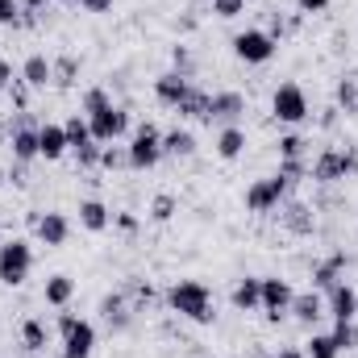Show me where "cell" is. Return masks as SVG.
<instances>
[{
  "label": "cell",
  "instance_id": "obj_1",
  "mask_svg": "<svg viewBox=\"0 0 358 358\" xmlns=\"http://www.w3.org/2000/svg\"><path fill=\"white\" fill-rule=\"evenodd\" d=\"M163 304L179 321H192V325H213L217 321V296L204 279H176L163 292Z\"/></svg>",
  "mask_w": 358,
  "mask_h": 358
},
{
  "label": "cell",
  "instance_id": "obj_2",
  "mask_svg": "<svg viewBox=\"0 0 358 358\" xmlns=\"http://www.w3.org/2000/svg\"><path fill=\"white\" fill-rule=\"evenodd\" d=\"M358 176V146H325L313 163H308V179H317L321 187L346 183Z\"/></svg>",
  "mask_w": 358,
  "mask_h": 358
},
{
  "label": "cell",
  "instance_id": "obj_3",
  "mask_svg": "<svg viewBox=\"0 0 358 358\" xmlns=\"http://www.w3.org/2000/svg\"><path fill=\"white\" fill-rule=\"evenodd\" d=\"M59 355L63 358H92L96 355V325L76 317L71 308H59Z\"/></svg>",
  "mask_w": 358,
  "mask_h": 358
},
{
  "label": "cell",
  "instance_id": "obj_4",
  "mask_svg": "<svg viewBox=\"0 0 358 358\" xmlns=\"http://www.w3.org/2000/svg\"><path fill=\"white\" fill-rule=\"evenodd\" d=\"M129 171H150L163 163V129L155 121H142L134 134H129Z\"/></svg>",
  "mask_w": 358,
  "mask_h": 358
},
{
  "label": "cell",
  "instance_id": "obj_5",
  "mask_svg": "<svg viewBox=\"0 0 358 358\" xmlns=\"http://www.w3.org/2000/svg\"><path fill=\"white\" fill-rule=\"evenodd\" d=\"M292 187H296V183L287 176H279V171L267 176V179H255V183L246 187V196H242V200H246V213H259V217H263V213H275V208L292 196Z\"/></svg>",
  "mask_w": 358,
  "mask_h": 358
},
{
  "label": "cell",
  "instance_id": "obj_6",
  "mask_svg": "<svg viewBox=\"0 0 358 358\" xmlns=\"http://www.w3.org/2000/svg\"><path fill=\"white\" fill-rule=\"evenodd\" d=\"M34 271V246L25 238H4L0 246V283L4 287H21Z\"/></svg>",
  "mask_w": 358,
  "mask_h": 358
},
{
  "label": "cell",
  "instance_id": "obj_7",
  "mask_svg": "<svg viewBox=\"0 0 358 358\" xmlns=\"http://www.w3.org/2000/svg\"><path fill=\"white\" fill-rule=\"evenodd\" d=\"M38 129H42V121L25 108V113H17V121H8V150H13V163H34V159H42L38 155Z\"/></svg>",
  "mask_w": 358,
  "mask_h": 358
},
{
  "label": "cell",
  "instance_id": "obj_8",
  "mask_svg": "<svg viewBox=\"0 0 358 358\" xmlns=\"http://www.w3.org/2000/svg\"><path fill=\"white\" fill-rule=\"evenodd\" d=\"M229 46H234V55L242 59V63H250V67H263L275 59V50H279V42L271 38L267 29H238L234 38H229Z\"/></svg>",
  "mask_w": 358,
  "mask_h": 358
},
{
  "label": "cell",
  "instance_id": "obj_9",
  "mask_svg": "<svg viewBox=\"0 0 358 358\" xmlns=\"http://www.w3.org/2000/svg\"><path fill=\"white\" fill-rule=\"evenodd\" d=\"M271 117L279 125H304L313 113H308V96L300 84H279L271 92Z\"/></svg>",
  "mask_w": 358,
  "mask_h": 358
},
{
  "label": "cell",
  "instance_id": "obj_10",
  "mask_svg": "<svg viewBox=\"0 0 358 358\" xmlns=\"http://www.w3.org/2000/svg\"><path fill=\"white\" fill-rule=\"evenodd\" d=\"M88 125H92V138H96L100 146H108V142H121V138L129 134V108H125V104H108V108L92 113Z\"/></svg>",
  "mask_w": 358,
  "mask_h": 358
},
{
  "label": "cell",
  "instance_id": "obj_11",
  "mask_svg": "<svg viewBox=\"0 0 358 358\" xmlns=\"http://www.w3.org/2000/svg\"><path fill=\"white\" fill-rule=\"evenodd\" d=\"M246 117V96L242 92H208V125L225 129V125H242Z\"/></svg>",
  "mask_w": 358,
  "mask_h": 358
},
{
  "label": "cell",
  "instance_id": "obj_12",
  "mask_svg": "<svg viewBox=\"0 0 358 358\" xmlns=\"http://www.w3.org/2000/svg\"><path fill=\"white\" fill-rule=\"evenodd\" d=\"M96 313H100V321L108 325V334H129V329H134V321H138V313L129 308V300H125V292H121V287H117V292H108V296H100Z\"/></svg>",
  "mask_w": 358,
  "mask_h": 358
},
{
  "label": "cell",
  "instance_id": "obj_13",
  "mask_svg": "<svg viewBox=\"0 0 358 358\" xmlns=\"http://www.w3.org/2000/svg\"><path fill=\"white\" fill-rule=\"evenodd\" d=\"M292 283L279 279V275H263V313H267V325H283L287 321V308H292Z\"/></svg>",
  "mask_w": 358,
  "mask_h": 358
},
{
  "label": "cell",
  "instance_id": "obj_14",
  "mask_svg": "<svg viewBox=\"0 0 358 358\" xmlns=\"http://www.w3.org/2000/svg\"><path fill=\"white\" fill-rule=\"evenodd\" d=\"M279 225H283L292 238H313V234H317V208L287 196V200L279 204Z\"/></svg>",
  "mask_w": 358,
  "mask_h": 358
},
{
  "label": "cell",
  "instance_id": "obj_15",
  "mask_svg": "<svg viewBox=\"0 0 358 358\" xmlns=\"http://www.w3.org/2000/svg\"><path fill=\"white\" fill-rule=\"evenodd\" d=\"M34 238H38L46 250H59V246H67V242H71V221H67V213H59V208L42 213V221L34 225Z\"/></svg>",
  "mask_w": 358,
  "mask_h": 358
},
{
  "label": "cell",
  "instance_id": "obj_16",
  "mask_svg": "<svg viewBox=\"0 0 358 358\" xmlns=\"http://www.w3.org/2000/svg\"><path fill=\"white\" fill-rule=\"evenodd\" d=\"M287 317H296L304 329H317V321H325L329 313H325V296L317 292V287H308V292H296L292 296V308H287Z\"/></svg>",
  "mask_w": 358,
  "mask_h": 358
},
{
  "label": "cell",
  "instance_id": "obj_17",
  "mask_svg": "<svg viewBox=\"0 0 358 358\" xmlns=\"http://www.w3.org/2000/svg\"><path fill=\"white\" fill-rule=\"evenodd\" d=\"M325 296V313L334 317V321H355L358 317V292L342 279V283H334L329 292H321Z\"/></svg>",
  "mask_w": 358,
  "mask_h": 358
},
{
  "label": "cell",
  "instance_id": "obj_18",
  "mask_svg": "<svg viewBox=\"0 0 358 358\" xmlns=\"http://www.w3.org/2000/svg\"><path fill=\"white\" fill-rule=\"evenodd\" d=\"M346 267H350V255H346V250H334L329 259L313 263V287H317V292H329L334 283L346 279Z\"/></svg>",
  "mask_w": 358,
  "mask_h": 358
},
{
  "label": "cell",
  "instance_id": "obj_19",
  "mask_svg": "<svg viewBox=\"0 0 358 358\" xmlns=\"http://www.w3.org/2000/svg\"><path fill=\"white\" fill-rule=\"evenodd\" d=\"M67 150H71L67 129H63L59 121H42V129H38V155H42L46 163H59Z\"/></svg>",
  "mask_w": 358,
  "mask_h": 358
},
{
  "label": "cell",
  "instance_id": "obj_20",
  "mask_svg": "<svg viewBox=\"0 0 358 358\" xmlns=\"http://www.w3.org/2000/svg\"><path fill=\"white\" fill-rule=\"evenodd\" d=\"M121 292H125V300H129V308L142 317L146 308H155V304H163V296H159V287L150 283V279H142V275H129L125 283H121Z\"/></svg>",
  "mask_w": 358,
  "mask_h": 358
},
{
  "label": "cell",
  "instance_id": "obj_21",
  "mask_svg": "<svg viewBox=\"0 0 358 358\" xmlns=\"http://www.w3.org/2000/svg\"><path fill=\"white\" fill-rule=\"evenodd\" d=\"M229 304L238 313H259L263 308V275H242L229 292Z\"/></svg>",
  "mask_w": 358,
  "mask_h": 358
},
{
  "label": "cell",
  "instance_id": "obj_22",
  "mask_svg": "<svg viewBox=\"0 0 358 358\" xmlns=\"http://www.w3.org/2000/svg\"><path fill=\"white\" fill-rule=\"evenodd\" d=\"M246 146H250V138H246V129H242V125H225V129H217L213 150H217V159H221V163H238V159L246 155Z\"/></svg>",
  "mask_w": 358,
  "mask_h": 358
},
{
  "label": "cell",
  "instance_id": "obj_23",
  "mask_svg": "<svg viewBox=\"0 0 358 358\" xmlns=\"http://www.w3.org/2000/svg\"><path fill=\"white\" fill-rule=\"evenodd\" d=\"M21 84L29 92H46L55 84V63H50L46 55H29V59L21 63Z\"/></svg>",
  "mask_w": 358,
  "mask_h": 358
},
{
  "label": "cell",
  "instance_id": "obj_24",
  "mask_svg": "<svg viewBox=\"0 0 358 358\" xmlns=\"http://www.w3.org/2000/svg\"><path fill=\"white\" fill-rule=\"evenodd\" d=\"M192 88H196V84H192L187 76H179V71H163V76L155 80V100L167 104V108H179V100H183Z\"/></svg>",
  "mask_w": 358,
  "mask_h": 358
},
{
  "label": "cell",
  "instance_id": "obj_25",
  "mask_svg": "<svg viewBox=\"0 0 358 358\" xmlns=\"http://www.w3.org/2000/svg\"><path fill=\"white\" fill-rule=\"evenodd\" d=\"M42 300L50 304V308H71V300H76V279L71 275H50L46 283H42Z\"/></svg>",
  "mask_w": 358,
  "mask_h": 358
},
{
  "label": "cell",
  "instance_id": "obj_26",
  "mask_svg": "<svg viewBox=\"0 0 358 358\" xmlns=\"http://www.w3.org/2000/svg\"><path fill=\"white\" fill-rule=\"evenodd\" d=\"M46 342H50V325L42 317H25L21 321V350L25 355H46Z\"/></svg>",
  "mask_w": 358,
  "mask_h": 358
},
{
  "label": "cell",
  "instance_id": "obj_27",
  "mask_svg": "<svg viewBox=\"0 0 358 358\" xmlns=\"http://www.w3.org/2000/svg\"><path fill=\"white\" fill-rule=\"evenodd\" d=\"M108 225H113V213H108L104 200H80V229H88V234H104Z\"/></svg>",
  "mask_w": 358,
  "mask_h": 358
},
{
  "label": "cell",
  "instance_id": "obj_28",
  "mask_svg": "<svg viewBox=\"0 0 358 358\" xmlns=\"http://www.w3.org/2000/svg\"><path fill=\"white\" fill-rule=\"evenodd\" d=\"M196 155V134L192 129H167L163 134V159H192Z\"/></svg>",
  "mask_w": 358,
  "mask_h": 358
},
{
  "label": "cell",
  "instance_id": "obj_29",
  "mask_svg": "<svg viewBox=\"0 0 358 358\" xmlns=\"http://www.w3.org/2000/svg\"><path fill=\"white\" fill-rule=\"evenodd\" d=\"M176 117H183V121H204V125H208V92H204V88H192L183 100H179Z\"/></svg>",
  "mask_w": 358,
  "mask_h": 358
},
{
  "label": "cell",
  "instance_id": "obj_30",
  "mask_svg": "<svg viewBox=\"0 0 358 358\" xmlns=\"http://www.w3.org/2000/svg\"><path fill=\"white\" fill-rule=\"evenodd\" d=\"M334 104H338L346 117H358V80L355 76L338 80V88H334Z\"/></svg>",
  "mask_w": 358,
  "mask_h": 358
},
{
  "label": "cell",
  "instance_id": "obj_31",
  "mask_svg": "<svg viewBox=\"0 0 358 358\" xmlns=\"http://www.w3.org/2000/svg\"><path fill=\"white\" fill-rule=\"evenodd\" d=\"M308 138L304 134H283L279 138V159H292V163H308Z\"/></svg>",
  "mask_w": 358,
  "mask_h": 358
},
{
  "label": "cell",
  "instance_id": "obj_32",
  "mask_svg": "<svg viewBox=\"0 0 358 358\" xmlns=\"http://www.w3.org/2000/svg\"><path fill=\"white\" fill-rule=\"evenodd\" d=\"M50 63H55V84H59V88H71V84L80 80V67H84V63H80L76 55H59V59H50Z\"/></svg>",
  "mask_w": 358,
  "mask_h": 358
},
{
  "label": "cell",
  "instance_id": "obj_33",
  "mask_svg": "<svg viewBox=\"0 0 358 358\" xmlns=\"http://www.w3.org/2000/svg\"><path fill=\"white\" fill-rule=\"evenodd\" d=\"M329 338H334V346H338L342 355H350V350H358V321H334Z\"/></svg>",
  "mask_w": 358,
  "mask_h": 358
},
{
  "label": "cell",
  "instance_id": "obj_34",
  "mask_svg": "<svg viewBox=\"0 0 358 358\" xmlns=\"http://www.w3.org/2000/svg\"><path fill=\"white\" fill-rule=\"evenodd\" d=\"M176 213H179V200L171 196V192H159V196L150 200V221H155V225H167V221H176Z\"/></svg>",
  "mask_w": 358,
  "mask_h": 358
},
{
  "label": "cell",
  "instance_id": "obj_35",
  "mask_svg": "<svg viewBox=\"0 0 358 358\" xmlns=\"http://www.w3.org/2000/svg\"><path fill=\"white\" fill-rule=\"evenodd\" d=\"M63 129H67V142H71V150L76 146H84V142H92V125L84 113H71L67 121H63Z\"/></svg>",
  "mask_w": 358,
  "mask_h": 358
},
{
  "label": "cell",
  "instance_id": "obj_36",
  "mask_svg": "<svg viewBox=\"0 0 358 358\" xmlns=\"http://www.w3.org/2000/svg\"><path fill=\"white\" fill-rule=\"evenodd\" d=\"M338 355H342V350L334 346L329 334H317V329H313V338L304 342V358H338Z\"/></svg>",
  "mask_w": 358,
  "mask_h": 358
},
{
  "label": "cell",
  "instance_id": "obj_37",
  "mask_svg": "<svg viewBox=\"0 0 358 358\" xmlns=\"http://www.w3.org/2000/svg\"><path fill=\"white\" fill-rule=\"evenodd\" d=\"M108 104H113V92L100 88V84H96V88H88L84 96H80V113H84V117L100 113V108H108Z\"/></svg>",
  "mask_w": 358,
  "mask_h": 358
},
{
  "label": "cell",
  "instance_id": "obj_38",
  "mask_svg": "<svg viewBox=\"0 0 358 358\" xmlns=\"http://www.w3.org/2000/svg\"><path fill=\"white\" fill-rule=\"evenodd\" d=\"M100 167H104V171H125V167H129V150L117 146V142H108V146L100 150Z\"/></svg>",
  "mask_w": 358,
  "mask_h": 358
},
{
  "label": "cell",
  "instance_id": "obj_39",
  "mask_svg": "<svg viewBox=\"0 0 358 358\" xmlns=\"http://www.w3.org/2000/svg\"><path fill=\"white\" fill-rule=\"evenodd\" d=\"M100 150H104V146H100L96 138L84 142V146H76V150H71V155H76V167H80V171H96V167H100Z\"/></svg>",
  "mask_w": 358,
  "mask_h": 358
},
{
  "label": "cell",
  "instance_id": "obj_40",
  "mask_svg": "<svg viewBox=\"0 0 358 358\" xmlns=\"http://www.w3.org/2000/svg\"><path fill=\"white\" fill-rule=\"evenodd\" d=\"M171 71H179V76H196V59H192V50L179 42V46H171Z\"/></svg>",
  "mask_w": 358,
  "mask_h": 358
},
{
  "label": "cell",
  "instance_id": "obj_41",
  "mask_svg": "<svg viewBox=\"0 0 358 358\" xmlns=\"http://www.w3.org/2000/svg\"><path fill=\"white\" fill-rule=\"evenodd\" d=\"M267 34L275 38V42H283L287 34H296V21H292V17H283V13H271V21H267Z\"/></svg>",
  "mask_w": 358,
  "mask_h": 358
},
{
  "label": "cell",
  "instance_id": "obj_42",
  "mask_svg": "<svg viewBox=\"0 0 358 358\" xmlns=\"http://www.w3.org/2000/svg\"><path fill=\"white\" fill-rule=\"evenodd\" d=\"M242 13H246V0H213V17H221V21H234Z\"/></svg>",
  "mask_w": 358,
  "mask_h": 358
},
{
  "label": "cell",
  "instance_id": "obj_43",
  "mask_svg": "<svg viewBox=\"0 0 358 358\" xmlns=\"http://www.w3.org/2000/svg\"><path fill=\"white\" fill-rule=\"evenodd\" d=\"M21 0H0V25L8 29V25H21Z\"/></svg>",
  "mask_w": 358,
  "mask_h": 358
},
{
  "label": "cell",
  "instance_id": "obj_44",
  "mask_svg": "<svg viewBox=\"0 0 358 358\" xmlns=\"http://www.w3.org/2000/svg\"><path fill=\"white\" fill-rule=\"evenodd\" d=\"M113 225H117V229H121L125 238H134V234L142 229V221H138L134 213H113Z\"/></svg>",
  "mask_w": 358,
  "mask_h": 358
},
{
  "label": "cell",
  "instance_id": "obj_45",
  "mask_svg": "<svg viewBox=\"0 0 358 358\" xmlns=\"http://www.w3.org/2000/svg\"><path fill=\"white\" fill-rule=\"evenodd\" d=\"M338 121H342V108H338V104H325V108H321V117H317V125H321L325 134H329V129H338Z\"/></svg>",
  "mask_w": 358,
  "mask_h": 358
},
{
  "label": "cell",
  "instance_id": "obj_46",
  "mask_svg": "<svg viewBox=\"0 0 358 358\" xmlns=\"http://www.w3.org/2000/svg\"><path fill=\"white\" fill-rule=\"evenodd\" d=\"M113 4H117V0H80L76 8H84L92 17H104V13H113Z\"/></svg>",
  "mask_w": 358,
  "mask_h": 358
},
{
  "label": "cell",
  "instance_id": "obj_47",
  "mask_svg": "<svg viewBox=\"0 0 358 358\" xmlns=\"http://www.w3.org/2000/svg\"><path fill=\"white\" fill-rule=\"evenodd\" d=\"M8 183H13V187H25V183H29V171H25V163H13V171H8Z\"/></svg>",
  "mask_w": 358,
  "mask_h": 358
},
{
  "label": "cell",
  "instance_id": "obj_48",
  "mask_svg": "<svg viewBox=\"0 0 358 358\" xmlns=\"http://www.w3.org/2000/svg\"><path fill=\"white\" fill-rule=\"evenodd\" d=\"M296 8H300V13H325L329 0H296Z\"/></svg>",
  "mask_w": 358,
  "mask_h": 358
},
{
  "label": "cell",
  "instance_id": "obj_49",
  "mask_svg": "<svg viewBox=\"0 0 358 358\" xmlns=\"http://www.w3.org/2000/svg\"><path fill=\"white\" fill-rule=\"evenodd\" d=\"M13 80H17V76H13V63H4V59H0V92L13 88Z\"/></svg>",
  "mask_w": 358,
  "mask_h": 358
},
{
  "label": "cell",
  "instance_id": "obj_50",
  "mask_svg": "<svg viewBox=\"0 0 358 358\" xmlns=\"http://www.w3.org/2000/svg\"><path fill=\"white\" fill-rule=\"evenodd\" d=\"M275 358H304V346H279Z\"/></svg>",
  "mask_w": 358,
  "mask_h": 358
},
{
  "label": "cell",
  "instance_id": "obj_51",
  "mask_svg": "<svg viewBox=\"0 0 358 358\" xmlns=\"http://www.w3.org/2000/svg\"><path fill=\"white\" fill-rule=\"evenodd\" d=\"M21 4H25V8H29V13H38V8H46V4H50V0H21Z\"/></svg>",
  "mask_w": 358,
  "mask_h": 358
},
{
  "label": "cell",
  "instance_id": "obj_52",
  "mask_svg": "<svg viewBox=\"0 0 358 358\" xmlns=\"http://www.w3.org/2000/svg\"><path fill=\"white\" fill-rule=\"evenodd\" d=\"M0 146H8V125L0 121Z\"/></svg>",
  "mask_w": 358,
  "mask_h": 358
},
{
  "label": "cell",
  "instance_id": "obj_53",
  "mask_svg": "<svg viewBox=\"0 0 358 358\" xmlns=\"http://www.w3.org/2000/svg\"><path fill=\"white\" fill-rule=\"evenodd\" d=\"M250 358H275V355H267L263 346H255V350H250Z\"/></svg>",
  "mask_w": 358,
  "mask_h": 358
},
{
  "label": "cell",
  "instance_id": "obj_54",
  "mask_svg": "<svg viewBox=\"0 0 358 358\" xmlns=\"http://www.w3.org/2000/svg\"><path fill=\"white\" fill-rule=\"evenodd\" d=\"M4 183H8V167H0V187H4Z\"/></svg>",
  "mask_w": 358,
  "mask_h": 358
},
{
  "label": "cell",
  "instance_id": "obj_55",
  "mask_svg": "<svg viewBox=\"0 0 358 358\" xmlns=\"http://www.w3.org/2000/svg\"><path fill=\"white\" fill-rule=\"evenodd\" d=\"M0 246H4V225H0Z\"/></svg>",
  "mask_w": 358,
  "mask_h": 358
},
{
  "label": "cell",
  "instance_id": "obj_56",
  "mask_svg": "<svg viewBox=\"0 0 358 358\" xmlns=\"http://www.w3.org/2000/svg\"><path fill=\"white\" fill-rule=\"evenodd\" d=\"M34 358H46V355H34ZM59 358H63V355H59Z\"/></svg>",
  "mask_w": 358,
  "mask_h": 358
},
{
  "label": "cell",
  "instance_id": "obj_57",
  "mask_svg": "<svg viewBox=\"0 0 358 358\" xmlns=\"http://www.w3.org/2000/svg\"><path fill=\"white\" fill-rule=\"evenodd\" d=\"M67 4H80V0H67Z\"/></svg>",
  "mask_w": 358,
  "mask_h": 358
}]
</instances>
